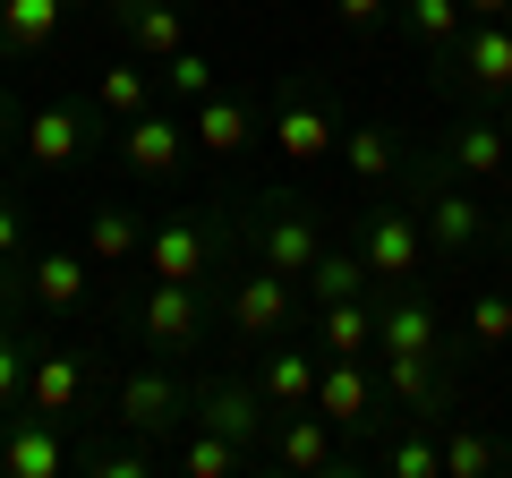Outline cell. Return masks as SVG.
<instances>
[{
    "label": "cell",
    "mask_w": 512,
    "mask_h": 478,
    "mask_svg": "<svg viewBox=\"0 0 512 478\" xmlns=\"http://www.w3.org/2000/svg\"><path fill=\"white\" fill-rule=\"evenodd\" d=\"M239 231H248L256 265H274V274H291V282H308V265L325 257V205L291 197V188H256V205H248Z\"/></svg>",
    "instance_id": "cell-1"
},
{
    "label": "cell",
    "mask_w": 512,
    "mask_h": 478,
    "mask_svg": "<svg viewBox=\"0 0 512 478\" xmlns=\"http://www.w3.org/2000/svg\"><path fill=\"white\" fill-rule=\"evenodd\" d=\"M350 248H359V265L376 282H427V265H436L419 205H359L350 214Z\"/></svg>",
    "instance_id": "cell-2"
},
{
    "label": "cell",
    "mask_w": 512,
    "mask_h": 478,
    "mask_svg": "<svg viewBox=\"0 0 512 478\" xmlns=\"http://www.w3.org/2000/svg\"><path fill=\"white\" fill-rule=\"evenodd\" d=\"M419 222H427L436 265L478 257V248H495V231H504V214H495V205H478L470 188H453V171H427V180H419Z\"/></svg>",
    "instance_id": "cell-3"
},
{
    "label": "cell",
    "mask_w": 512,
    "mask_h": 478,
    "mask_svg": "<svg viewBox=\"0 0 512 478\" xmlns=\"http://www.w3.org/2000/svg\"><path fill=\"white\" fill-rule=\"evenodd\" d=\"M188 419H197V393H188L180 376L163 368V359H146V368H128L120 385H111V427H128L137 444H163V436H180Z\"/></svg>",
    "instance_id": "cell-4"
},
{
    "label": "cell",
    "mask_w": 512,
    "mask_h": 478,
    "mask_svg": "<svg viewBox=\"0 0 512 478\" xmlns=\"http://www.w3.org/2000/svg\"><path fill=\"white\" fill-rule=\"evenodd\" d=\"M222 316H231V333L248 350H265V342H282V333L299 325V282L274 274V265H248V274L231 282V299H222Z\"/></svg>",
    "instance_id": "cell-5"
},
{
    "label": "cell",
    "mask_w": 512,
    "mask_h": 478,
    "mask_svg": "<svg viewBox=\"0 0 512 478\" xmlns=\"http://www.w3.org/2000/svg\"><path fill=\"white\" fill-rule=\"evenodd\" d=\"M128 333H137V342L146 350H197L205 342V291L197 282H154L146 274V291H137V308H128Z\"/></svg>",
    "instance_id": "cell-6"
},
{
    "label": "cell",
    "mask_w": 512,
    "mask_h": 478,
    "mask_svg": "<svg viewBox=\"0 0 512 478\" xmlns=\"http://www.w3.org/2000/svg\"><path fill=\"white\" fill-rule=\"evenodd\" d=\"M265 137H274L291 163H325V154L342 146V120H333V103L308 86V77H282L274 111H265Z\"/></svg>",
    "instance_id": "cell-7"
},
{
    "label": "cell",
    "mask_w": 512,
    "mask_h": 478,
    "mask_svg": "<svg viewBox=\"0 0 512 478\" xmlns=\"http://www.w3.org/2000/svg\"><path fill=\"white\" fill-rule=\"evenodd\" d=\"M376 393L384 410H410V419H453V376H444V350H384V368H376Z\"/></svg>",
    "instance_id": "cell-8"
},
{
    "label": "cell",
    "mask_w": 512,
    "mask_h": 478,
    "mask_svg": "<svg viewBox=\"0 0 512 478\" xmlns=\"http://www.w3.org/2000/svg\"><path fill=\"white\" fill-rule=\"evenodd\" d=\"M231 222H205V214H163L146 231V274L154 282H205V265L222 257Z\"/></svg>",
    "instance_id": "cell-9"
},
{
    "label": "cell",
    "mask_w": 512,
    "mask_h": 478,
    "mask_svg": "<svg viewBox=\"0 0 512 478\" xmlns=\"http://www.w3.org/2000/svg\"><path fill=\"white\" fill-rule=\"evenodd\" d=\"M256 470H282V478H316V470H342V444H333V419L325 410H274L265 427V461Z\"/></svg>",
    "instance_id": "cell-10"
},
{
    "label": "cell",
    "mask_w": 512,
    "mask_h": 478,
    "mask_svg": "<svg viewBox=\"0 0 512 478\" xmlns=\"http://www.w3.org/2000/svg\"><path fill=\"white\" fill-rule=\"evenodd\" d=\"M197 427L231 436L239 453H248V470H256V461H265V427H274V402H265L248 376H214V385H197Z\"/></svg>",
    "instance_id": "cell-11"
},
{
    "label": "cell",
    "mask_w": 512,
    "mask_h": 478,
    "mask_svg": "<svg viewBox=\"0 0 512 478\" xmlns=\"http://www.w3.org/2000/svg\"><path fill=\"white\" fill-rule=\"evenodd\" d=\"M444 77H453L461 94H478V103H504L512 94V26L504 18H470L453 43V60H444Z\"/></svg>",
    "instance_id": "cell-12"
},
{
    "label": "cell",
    "mask_w": 512,
    "mask_h": 478,
    "mask_svg": "<svg viewBox=\"0 0 512 478\" xmlns=\"http://www.w3.org/2000/svg\"><path fill=\"white\" fill-rule=\"evenodd\" d=\"M316 410L333 419V436H376L384 427V393L367 359H316Z\"/></svg>",
    "instance_id": "cell-13"
},
{
    "label": "cell",
    "mask_w": 512,
    "mask_h": 478,
    "mask_svg": "<svg viewBox=\"0 0 512 478\" xmlns=\"http://www.w3.org/2000/svg\"><path fill=\"white\" fill-rule=\"evenodd\" d=\"M384 350H444V308L427 299V282H376V359Z\"/></svg>",
    "instance_id": "cell-14"
},
{
    "label": "cell",
    "mask_w": 512,
    "mask_h": 478,
    "mask_svg": "<svg viewBox=\"0 0 512 478\" xmlns=\"http://www.w3.org/2000/svg\"><path fill=\"white\" fill-rule=\"evenodd\" d=\"M188 154L197 146H188L180 111L154 103V111H137V120H120V163L137 171V180H171V171H188Z\"/></svg>",
    "instance_id": "cell-15"
},
{
    "label": "cell",
    "mask_w": 512,
    "mask_h": 478,
    "mask_svg": "<svg viewBox=\"0 0 512 478\" xmlns=\"http://www.w3.org/2000/svg\"><path fill=\"white\" fill-rule=\"evenodd\" d=\"M94 120H103V111H86V103H43V111H26V120H18L26 163H35V171H69L77 154L94 146Z\"/></svg>",
    "instance_id": "cell-16"
},
{
    "label": "cell",
    "mask_w": 512,
    "mask_h": 478,
    "mask_svg": "<svg viewBox=\"0 0 512 478\" xmlns=\"http://www.w3.org/2000/svg\"><path fill=\"white\" fill-rule=\"evenodd\" d=\"M103 18H111V35H120V52L154 60V69L188 43V9L180 0H103Z\"/></svg>",
    "instance_id": "cell-17"
},
{
    "label": "cell",
    "mask_w": 512,
    "mask_h": 478,
    "mask_svg": "<svg viewBox=\"0 0 512 478\" xmlns=\"http://www.w3.org/2000/svg\"><path fill=\"white\" fill-rule=\"evenodd\" d=\"M265 137V111L248 103V94H205V103H188V146L197 154H214V163H231L239 146H256Z\"/></svg>",
    "instance_id": "cell-18"
},
{
    "label": "cell",
    "mask_w": 512,
    "mask_h": 478,
    "mask_svg": "<svg viewBox=\"0 0 512 478\" xmlns=\"http://www.w3.org/2000/svg\"><path fill=\"white\" fill-rule=\"evenodd\" d=\"M26 299H35L43 316H77L94 299V257L86 248H35V257H26Z\"/></svg>",
    "instance_id": "cell-19"
},
{
    "label": "cell",
    "mask_w": 512,
    "mask_h": 478,
    "mask_svg": "<svg viewBox=\"0 0 512 478\" xmlns=\"http://www.w3.org/2000/svg\"><path fill=\"white\" fill-rule=\"evenodd\" d=\"M18 410H35V419H77V410H86V350H35Z\"/></svg>",
    "instance_id": "cell-20"
},
{
    "label": "cell",
    "mask_w": 512,
    "mask_h": 478,
    "mask_svg": "<svg viewBox=\"0 0 512 478\" xmlns=\"http://www.w3.org/2000/svg\"><path fill=\"white\" fill-rule=\"evenodd\" d=\"M69 470V444H60V419H35V410H9L0 419V478H60Z\"/></svg>",
    "instance_id": "cell-21"
},
{
    "label": "cell",
    "mask_w": 512,
    "mask_h": 478,
    "mask_svg": "<svg viewBox=\"0 0 512 478\" xmlns=\"http://www.w3.org/2000/svg\"><path fill=\"white\" fill-rule=\"evenodd\" d=\"M316 359H325V350H299L291 333H282V342H265V359H256L248 385L265 393L274 410H308L316 402Z\"/></svg>",
    "instance_id": "cell-22"
},
{
    "label": "cell",
    "mask_w": 512,
    "mask_h": 478,
    "mask_svg": "<svg viewBox=\"0 0 512 478\" xmlns=\"http://www.w3.org/2000/svg\"><path fill=\"white\" fill-rule=\"evenodd\" d=\"M444 171H461V180H512V146L495 120H478V111H461L453 129H444Z\"/></svg>",
    "instance_id": "cell-23"
},
{
    "label": "cell",
    "mask_w": 512,
    "mask_h": 478,
    "mask_svg": "<svg viewBox=\"0 0 512 478\" xmlns=\"http://www.w3.org/2000/svg\"><path fill=\"white\" fill-rule=\"evenodd\" d=\"M444 350H470V359L512 350V291H504V282H478V291H470V308H461V325L444 333Z\"/></svg>",
    "instance_id": "cell-24"
},
{
    "label": "cell",
    "mask_w": 512,
    "mask_h": 478,
    "mask_svg": "<svg viewBox=\"0 0 512 478\" xmlns=\"http://www.w3.org/2000/svg\"><path fill=\"white\" fill-rule=\"evenodd\" d=\"M154 103H163V77H154V60H137V52H120L103 77H94V111H103L111 129L137 120V111H154Z\"/></svg>",
    "instance_id": "cell-25"
},
{
    "label": "cell",
    "mask_w": 512,
    "mask_h": 478,
    "mask_svg": "<svg viewBox=\"0 0 512 478\" xmlns=\"http://www.w3.org/2000/svg\"><path fill=\"white\" fill-rule=\"evenodd\" d=\"M316 350L325 359H376V291L367 299H316Z\"/></svg>",
    "instance_id": "cell-26"
},
{
    "label": "cell",
    "mask_w": 512,
    "mask_h": 478,
    "mask_svg": "<svg viewBox=\"0 0 512 478\" xmlns=\"http://www.w3.org/2000/svg\"><path fill=\"white\" fill-rule=\"evenodd\" d=\"M69 0H0V60H43L60 43Z\"/></svg>",
    "instance_id": "cell-27"
},
{
    "label": "cell",
    "mask_w": 512,
    "mask_h": 478,
    "mask_svg": "<svg viewBox=\"0 0 512 478\" xmlns=\"http://www.w3.org/2000/svg\"><path fill=\"white\" fill-rule=\"evenodd\" d=\"M146 231L154 222L137 205H86V257L94 265H137L146 257Z\"/></svg>",
    "instance_id": "cell-28"
},
{
    "label": "cell",
    "mask_w": 512,
    "mask_h": 478,
    "mask_svg": "<svg viewBox=\"0 0 512 478\" xmlns=\"http://www.w3.org/2000/svg\"><path fill=\"white\" fill-rule=\"evenodd\" d=\"M333 154H342V171H350L359 188H384V180H402V163H410V154H402V137H393V129H376V120L342 129V146H333Z\"/></svg>",
    "instance_id": "cell-29"
},
{
    "label": "cell",
    "mask_w": 512,
    "mask_h": 478,
    "mask_svg": "<svg viewBox=\"0 0 512 478\" xmlns=\"http://www.w3.org/2000/svg\"><path fill=\"white\" fill-rule=\"evenodd\" d=\"M171 470H180V478H239V470H248V453H239L231 436H214V427L188 419L180 444H171Z\"/></svg>",
    "instance_id": "cell-30"
},
{
    "label": "cell",
    "mask_w": 512,
    "mask_h": 478,
    "mask_svg": "<svg viewBox=\"0 0 512 478\" xmlns=\"http://www.w3.org/2000/svg\"><path fill=\"white\" fill-rule=\"evenodd\" d=\"M402 26H410V43L444 69L453 43H461V26H470V9H461V0H402Z\"/></svg>",
    "instance_id": "cell-31"
},
{
    "label": "cell",
    "mask_w": 512,
    "mask_h": 478,
    "mask_svg": "<svg viewBox=\"0 0 512 478\" xmlns=\"http://www.w3.org/2000/svg\"><path fill=\"white\" fill-rule=\"evenodd\" d=\"M384 470H393V478H444V436H436V419H402V436L384 444Z\"/></svg>",
    "instance_id": "cell-32"
},
{
    "label": "cell",
    "mask_w": 512,
    "mask_h": 478,
    "mask_svg": "<svg viewBox=\"0 0 512 478\" xmlns=\"http://www.w3.org/2000/svg\"><path fill=\"white\" fill-rule=\"evenodd\" d=\"M495 470H512L504 444L478 436V427H453V419H444V478H495Z\"/></svg>",
    "instance_id": "cell-33"
},
{
    "label": "cell",
    "mask_w": 512,
    "mask_h": 478,
    "mask_svg": "<svg viewBox=\"0 0 512 478\" xmlns=\"http://www.w3.org/2000/svg\"><path fill=\"white\" fill-rule=\"evenodd\" d=\"M367 291H376V274L359 265V248H325L308 265V299H367Z\"/></svg>",
    "instance_id": "cell-34"
},
{
    "label": "cell",
    "mask_w": 512,
    "mask_h": 478,
    "mask_svg": "<svg viewBox=\"0 0 512 478\" xmlns=\"http://www.w3.org/2000/svg\"><path fill=\"white\" fill-rule=\"evenodd\" d=\"M154 77H163V94H171V103H205V94L222 86V69H214V60L197 52V43H180V52H171V60H163Z\"/></svg>",
    "instance_id": "cell-35"
},
{
    "label": "cell",
    "mask_w": 512,
    "mask_h": 478,
    "mask_svg": "<svg viewBox=\"0 0 512 478\" xmlns=\"http://www.w3.org/2000/svg\"><path fill=\"white\" fill-rule=\"evenodd\" d=\"M26 359H35V342H26V333L0 316V419L26 402Z\"/></svg>",
    "instance_id": "cell-36"
},
{
    "label": "cell",
    "mask_w": 512,
    "mask_h": 478,
    "mask_svg": "<svg viewBox=\"0 0 512 478\" xmlns=\"http://www.w3.org/2000/svg\"><path fill=\"white\" fill-rule=\"evenodd\" d=\"M77 470H94V478H146L154 453H146V444H94V453H77Z\"/></svg>",
    "instance_id": "cell-37"
},
{
    "label": "cell",
    "mask_w": 512,
    "mask_h": 478,
    "mask_svg": "<svg viewBox=\"0 0 512 478\" xmlns=\"http://www.w3.org/2000/svg\"><path fill=\"white\" fill-rule=\"evenodd\" d=\"M0 257H26V205L0 188Z\"/></svg>",
    "instance_id": "cell-38"
},
{
    "label": "cell",
    "mask_w": 512,
    "mask_h": 478,
    "mask_svg": "<svg viewBox=\"0 0 512 478\" xmlns=\"http://www.w3.org/2000/svg\"><path fill=\"white\" fill-rule=\"evenodd\" d=\"M333 18H342V26H359V35H367V26L384 18V0H333Z\"/></svg>",
    "instance_id": "cell-39"
},
{
    "label": "cell",
    "mask_w": 512,
    "mask_h": 478,
    "mask_svg": "<svg viewBox=\"0 0 512 478\" xmlns=\"http://www.w3.org/2000/svg\"><path fill=\"white\" fill-rule=\"evenodd\" d=\"M18 146V103H9V86H0V154Z\"/></svg>",
    "instance_id": "cell-40"
},
{
    "label": "cell",
    "mask_w": 512,
    "mask_h": 478,
    "mask_svg": "<svg viewBox=\"0 0 512 478\" xmlns=\"http://www.w3.org/2000/svg\"><path fill=\"white\" fill-rule=\"evenodd\" d=\"M18 308V257H0V316Z\"/></svg>",
    "instance_id": "cell-41"
},
{
    "label": "cell",
    "mask_w": 512,
    "mask_h": 478,
    "mask_svg": "<svg viewBox=\"0 0 512 478\" xmlns=\"http://www.w3.org/2000/svg\"><path fill=\"white\" fill-rule=\"evenodd\" d=\"M461 9H470V18H504L512 0H461Z\"/></svg>",
    "instance_id": "cell-42"
},
{
    "label": "cell",
    "mask_w": 512,
    "mask_h": 478,
    "mask_svg": "<svg viewBox=\"0 0 512 478\" xmlns=\"http://www.w3.org/2000/svg\"><path fill=\"white\" fill-rule=\"evenodd\" d=\"M495 129H504V146H512V94H504V120H495Z\"/></svg>",
    "instance_id": "cell-43"
},
{
    "label": "cell",
    "mask_w": 512,
    "mask_h": 478,
    "mask_svg": "<svg viewBox=\"0 0 512 478\" xmlns=\"http://www.w3.org/2000/svg\"><path fill=\"white\" fill-rule=\"evenodd\" d=\"M495 239H504V248H512V214H504V231H495Z\"/></svg>",
    "instance_id": "cell-44"
},
{
    "label": "cell",
    "mask_w": 512,
    "mask_h": 478,
    "mask_svg": "<svg viewBox=\"0 0 512 478\" xmlns=\"http://www.w3.org/2000/svg\"><path fill=\"white\" fill-rule=\"evenodd\" d=\"M69 9H103V0H69Z\"/></svg>",
    "instance_id": "cell-45"
},
{
    "label": "cell",
    "mask_w": 512,
    "mask_h": 478,
    "mask_svg": "<svg viewBox=\"0 0 512 478\" xmlns=\"http://www.w3.org/2000/svg\"><path fill=\"white\" fill-rule=\"evenodd\" d=\"M504 26H512V9H504Z\"/></svg>",
    "instance_id": "cell-46"
}]
</instances>
